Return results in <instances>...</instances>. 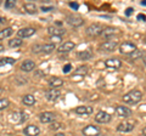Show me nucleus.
<instances>
[{
    "mask_svg": "<svg viewBox=\"0 0 146 136\" xmlns=\"http://www.w3.org/2000/svg\"><path fill=\"white\" fill-rule=\"evenodd\" d=\"M55 50V44H35L33 45V48H32V51L35 52V53H38V52H44V53H49V52H51Z\"/></svg>",
    "mask_w": 146,
    "mask_h": 136,
    "instance_id": "f03ea898",
    "label": "nucleus"
},
{
    "mask_svg": "<svg viewBox=\"0 0 146 136\" xmlns=\"http://www.w3.org/2000/svg\"><path fill=\"white\" fill-rule=\"evenodd\" d=\"M55 136H66V135H63V134H56Z\"/></svg>",
    "mask_w": 146,
    "mask_h": 136,
    "instance_id": "37998d69",
    "label": "nucleus"
},
{
    "mask_svg": "<svg viewBox=\"0 0 146 136\" xmlns=\"http://www.w3.org/2000/svg\"><path fill=\"white\" fill-rule=\"evenodd\" d=\"M22 101H23V103L26 106H33L36 100L33 95H25L23 98H22Z\"/></svg>",
    "mask_w": 146,
    "mask_h": 136,
    "instance_id": "393cba45",
    "label": "nucleus"
},
{
    "mask_svg": "<svg viewBox=\"0 0 146 136\" xmlns=\"http://www.w3.org/2000/svg\"><path fill=\"white\" fill-rule=\"evenodd\" d=\"M74 112L77 114L88 116V114H91V113H93V108L89 107V106H79V107L74 108Z\"/></svg>",
    "mask_w": 146,
    "mask_h": 136,
    "instance_id": "aec40b11",
    "label": "nucleus"
},
{
    "mask_svg": "<svg viewBox=\"0 0 146 136\" xmlns=\"http://www.w3.org/2000/svg\"><path fill=\"white\" fill-rule=\"evenodd\" d=\"M141 4H143V5H146V0H144V1L141 3Z\"/></svg>",
    "mask_w": 146,
    "mask_h": 136,
    "instance_id": "a18cd8bd",
    "label": "nucleus"
},
{
    "mask_svg": "<svg viewBox=\"0 0 146 136\" xmlns=\"http://www.w3.org/2000/svg\"><path fill=\"white\" fill-rule=\"evenodd\" d=\"M4 22H6V20L4 17H0V23H4Z\"/></svg>",
    "mask_w": 146,
    "mask_h": 136,
    "instance_id": "ea45409f",
    "label": "nucleus"
},
{
    "mask_svg": "<svg viewBox=\"0 0 146 136\" xmlns=\"http://www.w3.org/2000/svg\"><path fill=\"white\" fill-rule=\"evenodd\" d=\"M110 120H111V116H110L107 112L100 111L96 113V116H95V121H98L100 124H106Z\"/></svg>",
    "mask_w": 146,
    "mask_h": 136,
    "instance_id": "6e6552de",
    "label": "nucleus"
},
{
    "mask_svg": "<svg viewBox=\"0 0 146 136\" xmlns=\"http://www.w3.org/2000/svg\"><path fill=\"white\" fill-rule=\"evenodd\" d=\"M88 73V67L86 66H80L78 67L77 69L73 72V75H72V79H74L76 81H79L83 79V77Z\"/></svg>",
    "mask_w": 146,
    "mask_h": 136,
    "instance_id": "423d86ee",
    "label": "nucleus"
},
{
    "mask_svg": "<svg viewBox=\"0 0 146 136\" xmlns=\"http://www.w3.org/2000/svg\"><path fill=\"white\" fill-rule=\"evenodd\" d=\"M9 105H10V101H9L7 98L0 97V111H3V110H5V108H7Z\"/></svg>",
    "mask_w": 146,
    "mask_h": 136,
    "instance_id": "c756f323",
    "label": "nucleus"
},
{
    "mask_svg": "<svg viewBox=\"0 0 146 136\" xmlns=\"http://www.w3.org/2000/svg\"><path fill=\"white\" fill-rule=\"evenodd\" d=\"M54 7L52 6H42V11L44 12H49V11H52Z\"/></svg>",
    "mask_w": 146,
    "mask_h": 136,
    "instance_id": "c9c22d12",
    "label": "nucleus"
},
{
    "mask_svg": "<svg viewBox=\"0 0 146 136\" xmlns=\"http://www.w3.org/2000/svg\"><path fill=\"white\" fill-rule=\"evenodd\" d=\"M102 26H100L99 23H93L90 24L88 28H86V34L89 37H98V35H101L102 34Z\"/></svg>",
    "mask_w": 146,
    "mask_h": 136,
    "instance_id": "7ed1b4c3",
    "label": "nucleus"
},
{
    "mask_svg": "<svg viewBox=\"0 0 146 136\" xmlns=\"http://www.w3.org/2000/svg\"><path fill=\"white\" fill-rule=\"evenodd\" d=\"M35 29L31 28V27H27V28H21L20 30H17V35L20 38H29L32 35L35 34Z\"/></svg>",
    "mask_w": 146,
    "mask_h": 136,
    "instance_id": "2eb2a0df",
    "label": "nucleus"
},
{
    "mask_svg": "<svg viewBox=\"0 0 146 136\" xmlns=\"http://www.w3.org/2000/svg\"><path fill=\"white\" fill-rule=\"evenodd\" d=\"M141 98H143V94H141V91H139V90L129 91L122 97L123 101H124L125 103H128V105H135V103L141 101Z\"/></svg>",
    "mask_w": 146,
    "mask_h": 136,
    "instance_id": "f257e3e1",
    "label": "nucleus"
},
{
    "mask_svg": "<svg viewBox=\"0 0 146 136\" xmlns=\"http://www.w3.org/2000/svg\"><path fill=\"white\" fill-rule=\"evenodd\" d=\"M39 120L42 123H54L55 121V114L51 112H43L39 114Z\"/></svg>",
    "mask_w": 146,
    "mask_h": 136,
    "instance_id": "ddd939ff",
    "label": "nucleus"
},
{
    "mask_svg": "<svg viewBox=\"0 0 146 136\" xmlns=\"http://www.w3.org/2000/svg\"><path fill=\"white\" fill-rule=\"evenodd\" d=\"M116 112L117 114L122 117V118H128V117H131V111L129 110V108H127L124 106H118L116 108Z\"/></svg>",
    "mask_w": 146,
    "mask_h": 136,
    "instance_id": "6ab92c4d",
    "label": "nucleus"
},
{
    "mask_svg": "<svg viewBox=\"0 0 146 136\" xmlns=\"http://www.w3.org/2000/svg\"><path fill=\"white\" fill-rule=\"evenodd\" d=\"M131 12H133V9H130V7H129V9H127V11H125V15H127V16H129Z\"/></svg>",
    "mask_w": 146,
    "mask_h": 136,
    "instance_id": "4c0bfd02",
    "label": "nucleus"
},
{
    "mask_svg": "<svg viewBox=\"0 0 146 136\" xmlns=\"http://www.w3.org/2000/svg\"><path fill=\"white\" fill-rule=\"evenodd\" d=\"M117 42L116 40H106L105 43L100 45V50L101 51H106V52H111L117 48Z\"/></svg>",
    "mask_w": 146,
    "mask_h": 136,
    "instance_id": "0eeeda50",
    "label": "nucleus"
},
{
    "mask_svg": "<svg viewBox=\"0 0 146 136\" xmlns=\"http://www.w3.org/2000/svg\"><path fill=\"white\" fill-rule=\"evenodd\" d=\"M141 56H143V51H141V50H138V49H136L135 51L130 55V60H138V58H140Z\"/></svg>",
    "mask_w": 146,
    "mask_h": 136,
    "instance_id": "7c9ffc66",
    "label": "nucleus"
},
{
    "mask_svg": "<svg viewBox=\"0 0 146 136\" xmlns=\"http://www.w3.org/2000/svg\"><path fill=\"white\" fill-rule=\"evenodd\" d=\"M143 135H144V136H146V128H144V129H143Z\"/></svg>",
    "mask_w": 146,
    "mask_h": 136,
    "instance_id": "a19ab883",
    "label": "nucleus"
},
{
    "mask_svg": "<svg viewBox=\"0 0 146 136\" xmlns=\"http://www.w3.org/2000/svg\"><path fill=\"white\" fill-rule=\"evenodd\" d=\"M93 57V51L90 49H86V50H83V51L78 52V58L79 60H90Z\"/></svg>",
    "mask_w": 146,
    "mask_h": 136,
    "instance_id": "5701e85b",
    "label": "nucleus"
},
{
    "mask_svg": "<svg viewBox=\"0 0 146 136\" xmlns=\"http://www.w3.org/2000/svg\"><path fill=\"white\" fill-rule=\"evenodd\" d=\"M49 85H50V86H51L52 89L60 88V86H62V85H63V80L55 77V78H51V79L49 80Z\"/></svg>",
    "mask_w": 146,
    "mask_h": 136,
    "instance_id": "b1692460",
    "label": "nucleus"
},
{
    "mask_svg": "<svg viewBox=\"0 0 146 136\" xmlns=\"http://www.w3.org/2000/svg\"><path fill=\"white\" fill-rule=\"evenodd\" d=\"M21 68H22V71H25V72H32L35 68V63L31 60H27L21 65Z\"/></svg>",
    "mask_w": 146,
    "mask_h": 136,
    "instance_id": "412c9836",
    "label": "nucleus"
},
{
    "mask_svg": "<svg viewBox=\"0 0 146 136\" xmlns=\"http://www.w3.org/2000/svg\"><path fill=\"white\" fill-rule=\"evenodd\" d=\"M71 69H72V65H71V63H67V65L63 67L62 72H63V73H68V72H70Z\"/></svg>",
    "mask_w": 146,
    "mask_h": 136,
    "instance_id": "473e14b6",
    "label": "nucleus"
},
{
    "mask_svg": "<svg viewBox=\"0 0 146 136\" xmlns=\"http://www.w3.org/2000/svg\"><path fill=\"white\" fill-rule=\"evenodd\" d=\"M60 126H61V124H60V123H55V121H54V123L51 124V126H50V129H52V130H57L58 128H60Z\"/></svg>",
    "mask_w": 146,
    "mask_h": 136,
    "instance_id": "72a5a7b5",
    "label": "nucleus"
},
{
    "mask_svg": "<svg viewBox=\"0 0 146 136\" xmlns=\"http://www.w3.org/2000/svg\"><path fill=\"white\" fill-rule=\"evenodd\" d=\"M9 45H10L11 48H18L22 45V40L20 38H15V39H11L9 40Z\"/></svg>",
    "mask_w": 146,
    "mask_h": 136,
    "instance_id": "c85d7f7f",
    "label": "nucleus"
},
{
    "mask_svg": "<svg viewBox=\"0 0 146 136\" xmlns=\"http://www.w3.org/2000/svg\"><path fill=\"white\" fill-rule=\"evenodd\" d=\"M76 48V44L73 43V42H66V43H63V44H61L60 46H58V49H57V51L58 52H70L71 50H73Z\"/></svg>",
    "mask_w": 146,
    "mask_h": 136,
    "instance_id": "a211bd4d",
    "label": "nucleus"
},
{
    "mask_svg": "<svg viewBox=\"0 0 146 136\" xmlns=\"http://www.w3.org/2000/svg\"><path fill=\"white\" fill-rule=\"evenodd\" d=\"M100 129L95 125H88L83 129V135L85 136H99L100 135Z\"/></svg>",
    "mask_w": 146,
    "mask_h": 136,
    "instance_id": "9b49d317",
    "label": "nucleus"
},
{
    "mask_svg": "<svg viewBox=\"0 0 146 136\" xmlns=\"http://www.w3.org/2000/svg\"><path fill=\"white\" fill-rule=\"evenodd\" d=\"M116 34H118V30L116 29V28H112V27H107L105 30H102V37L104 38H106V39H110L112 37V35H116Z\"/></svg>",
    "mask_w": 146,
    "mask_h": 136,
    "instance_id": "4be33fe9",
    "label": "nucleus"
},
{
    "mask_svg": "<svg viewBox=\"0 0 146 136\" xmlns=\"http://www.w3.org/2000/svg\"><path fill=\"white\" fill-rule=\"evenodd\" d=\"M136 50V46L133 43H129V42H124L119 45V52L121 53H124V55H131L134 51Z\"/></svg>",
    "mask_w": 146,
    "mask_h": 136,
    "instance_id": "39448f33",
    "label": "nucleus"
},
{
    "mask_svg": "<svg viewBox=\"0 0 146 136\" xmlns=\"http://www.w3.org/2000/svg\"><path fill=\"white\" fill-rule=\"evenodd\" d=\"M143 61H144V63H145V65H146V56L143 58Z\"/></svg>",
    "mask_w": 146,
    "mask_h": 136,
    "instance_id": "c03bdc74",
    "label": "nucleus"
},
{
    "mask_svg": "<svg viewBox=\"0 0 146 136\" xmlns=\"http://www.w3.org/2000/svg\"><path fill=\"white\" fill-rule=\"evenodd\" d=\"M105 66L110 69H118V68L122 67V62L118 58H108V60L105 61Z\"/></svg>",
    "mask_w": 146,
    "mask_h": 136,
    "instance_id": "4468645a",
    "label": "nucleus"
},
{
    "mask_svg": "<svg viewBox=\"0 0 146 136\" xmlns=\"http://www.w3.org/2000/svg\"><path fill=\"white\" fill-rule=\"evenodd\" d=\"M28 119V114L25 112H20V113H15V114H11L10 120L12 123H25V121Z\"/></svg>",
    "mask_w": 146,
    "mask_h": 136,
    "instance_id": "9d476101",
    "label": "nucleus"
},
{
    "mask_svg": "<svg viewBox=\"0 0 146 136\" xmlns=\"http://www.w3.org/2000/svg\"><path fill=\"white\" fill-rule=\"evenodd\" d=\"M138 20H146V17H145V15H141V13H140V15H138Z\"/></svg>",
    "mask_w": 146,
    "mask_h": 136,
    "instance_id": "58836bf2",
    "label": "nucleus"
},
{
    "mask_svg": "<svg viewBox=\"0 0 146 136\" xmlns=\"http://www.w3.org/2000/svg\"><path fill=\"white\" fill-rule=\"evenodd\" d=\"M66 21L68 24H71L72 27H79L83 24V18L77 15H68L66 17Z\"/></svg>",
    "mask_w": 146,
    "mask_h": 136,
    "instance_id": "1a4fd4ad",
    "label": "nucleus"
},
{
    "mask_svg": "<svg viewBox=\"0 0 146 136\" xmlns=\"http://www.w3.org/2000/svg\"><path fill=\"white\" fill-rule=\"evenodd\" d=\"M23 133L27 136H38L40 134V129L36 125H28L25 128Z\"/></svg>",
    "mask_w": 146,
    "mask_h": 136,
    "instance_id": "dca6fc26",
    "label": "nucleus"
},
{
    "mask_svg": "<svg viewBox=\"0 0 146 136\" xmlns=\"http://www.w3.org/2000/svg\"><path fill=\"white\" fill-rule=\"evenodd\" d=\"M134 126H135V120L129 119V120L122 121V123L117 126V130L121 131V133H129V131L134 129Z\"/></svg>",
    "mask_w": 146,
    "mask_h": 136,
    "instance_id": "20e7f679",
    "label": "nucleus"
},
{
    "mask_svg": "<svg viewBox=\"0 0 146 136\" xmlns=\"http://www.w3.org/2000/svg\"><path fill=\"white\" fill-rule=\"evenodd\" d=\"M60 90H57V89H49L45 91V97H46L48 101H55V100H57L58 97H60Z\"/></svg>",
    "mask_w": 146,
    "mask_h": 136,
    "instance_id": "f8f14e48",
    "label": "nucleus"
},
{
    "mask_svg": "<svg viewBox=\"0 0 146 136\" xmlns=\"http://www.w3.org/2000/svg\"><path fill=\"white\" fill-rule=\"evenodd\" d=\"M3 50H4V46H3V45H1V44H0V52H1V51H3Z\"/></svg>",
    "mask_w": 146,
    "mask_h": 136,
    "instance_id": "79ce46f5",
    "label": "nucleus"
},
{
    "mask_svg": "<svg viewBox=\"0 0 146 136\" xmlns=\"http://www.w3.org/2000/svg\"><path fill=\"white\" fill-rule=\"evenodd\" d=\"M12 33H13V29L11 28V27H7V28L0 30V40L5 39V38H9L10 35H12Z\"/></svg>",
    "mask_w": 146,
    "mask_h": 136,
    "instance_id": "a878e982",
    "label": "nucleus"
},
{
    "mask_svg": "<svg viewBox=\"0 0 146 136\" xmlns=\"http://www.w3.org/2000/svg\"><path fill=\"white\" fill-rule=\"evenodd\" d=\"M15 5H16V1H15V0H7V1H5V7H6V9L15 7Z\"/></svg>",
    "mask_w": 146,
    "mask_h": 136,
    "instance_id": "2f4dec72",
    "label": "nucleus"
},
{
    "mask_svg": "<svg viewBox=\"0 0 146 136\" xmlns=\"http://www.w3.org/2000/svg\"><path fill=\"white\" fill-rule=\"evenodd\" d=\"M50 40L52 42V44H55V43L61 42V37H50Z\"/></svg>",
    "mask_w": 146,
    "mask_h": 136,
    "instance_id": "f704fd0d",
    "label": "nucleus"
},
{
    "mask_svg": "<svg viewBox=\"0 0 146 136\" xmlns=\"http://www.w3.org/2000/svg\"><path fill=\"white\" fill-rule=\"evenodd\" d=\"M25 10L28 13H31V15H34V13H36V6L32 3H26L25 4Z\"/></svg>",
    "mask_w": 146,
    "mask_h": 136,
    "instance_id": "bb28decb",
    "label": "nucleus"
},
{
    "mask_svg": "<svg viewBox=\"0 0 146 136\" xmlns=\"http://www.w3.org/2000/svg\"><path fill=\"white\" fill-rule=\"evenodd\" d=\"M16 62L15 58L12 57H4V58H0V67L3 66H6V65H13Z\"/></svg>",
    "mask_w": 146,
    "mask_h": 136,
    "instance_id": "cd10ccee",
    "label": "nucleus"
},
{
    "mask_svg": "<svg viewBox=\"0 0 146 136\" xmlns=\"http://www.w3.org/2000/svg\"><path fill=\"white\" fill-rule=\"evenodd\" d=\"M70 6L72 9H74V10H78V7H79V5L78 4H76V3H70Z\"/></svg>",
    "mask_w": 146,
    "mask_h": 136,
    "instance_id": "e433bc0d",
    "label": "nucleus"
},
{
    "mask_svg": "<svg viewBox=\"0 0 146 136\" xmlns=\"http://www.w3.org/2000/svg\"><path fill=\"white\" fill-rule=\"evenodd\" d=\"M48 33L50 34V37H61L62 34H65V29L57 28L55 26H50L48 27Z\"/></svg>",
    "mask_w": 146,
    "mask_h": 136,
    "instance_id": "f3484780",
    "label": "nucleus"
}]
</instances>
